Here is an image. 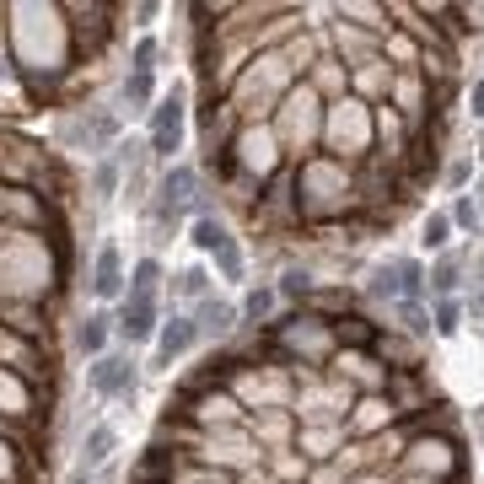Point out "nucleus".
I'll return each instance as SVG.
<instances>
[{
    "label": "nucleus",
    "mask_w": 484,
    "mask_h": 484,
    "mask_svg": "<svg viewBox=\"0 0 484 484\" xmlns=\"http://www.w3.org/2000/svg\"><path fill=\"white\" fill-rule=\"evenodd\" d=\"M114 447H119L114 425H92V430H86V441H81V474H86V469H103V463L114 458Z\"/></svg>",
    "instance_id": "10"
},
{
    "label": "nucleus",
    "mask_w": 484,
    "mask_h": 484,
    "mask_svg": "<svg viewBox=\"0 0 484 484\" xmlns=\"http://www.w3.org/2000/svg\"><path fill=\"white\" fill-rule=\"evenodd\" d=\"M232 323H237V307H232V302H216V297H205V302H199V312H194L199 339H227V334H232Z\"/></svg>",
    "instance_id": "8"
},
{
    "label": "nucleus",
    "mask_w": 484,
    "mask_h": 484,
    "mask_svg": "<svg viewBox=\"0 0 484 484\" xmlns=\"http://www.w3.org/2000/svg\"><path fill=\"white\" fill-rule=\"evenodd\" d=\"M199 345V328H194V318H167L162 328H156V366H173L178 356H188Z\"/></svg>",
    "instance_id": "7"
},
{
    "label": "nucleus",
    "mask_w": 484,
    "mask_h": 484,
    "mask_svg": "<svg viewBox=\"0 0 484 484\" xmlns=\"http://www.w3.org/2000/svg\"><path fill=\"white\" fill-rule=\"evenodd\" d=\"M447 227H452L447 216H430L425 221V247H447Z\"/></svg>",
    "instance_id": "18"
},
{
    "label": "nucleus",
    "mask_w": 484,
    "mask_h": 484,
    "mask_svg": "<svg viewBox=\"0 0 484 484\" xmlns=\"http://www.w3.org/2000/svg\"><path fill=\"white\" fill-rule=\"evenodd\" d=\"M210 258H216L221 280H242V247H237V237H232V232H221V237H216Z\"/></svg>",
    "instance_id": "11"
},
{
    "label": "nucleus",
    "mask_w": 484,
    "mask_h": 484,
    "mask_svg": "<svg viewBox=\"0 0 484 484\" xmlns=\"http://www.w3.org/2000/svg\"><path fill=\"white\" fill-rule=\"evenodd\" d=\"M404 323H409L415 334H425V328H430V323H425V307H420V302H404Z\"/></svg>",
    "instance_id": "22"
},
{
    "label": "nucleus",
    "mask_w": 484,
    "mask_h": 484,
    "mask_svg": "<svg viewBox=\"0 0 484 484\" xmlns=\"http://www.w3.org/2000/svg\"><path fill=\"white\" fill-rule=\"evenodd\" d=\"M108 334H114V318L108 312H92V318L76 323V350L97 361V356H108Z\"/></svg>",
    "instance_id": "9"
},
{
    "label": "nucleus",
    "mask_w": 484,
    "mask_h": 484,
    "mask_svg": "<svg viewBox=\"0 0 484 484\" xmlns=\"http://www.w3.org/2000/svg\"><path fill=\"white\" fill-rule=\"evenodd\" d=\"M92 188H97V199H108V194L119 188V162H114V156H103V162H97V173H92Z\"/></svg>",
    "instance_id": "16"
},
{
    "label": "nucleus",
    "mask_w": 484,
    "mask_h": 484,
    "mask_svg": "<svg viewBox=\"0 0 484 484\" xmlns=\"http://www.w3.org/2000/svg\"><path fill=\"white\" fill-rule=\"evenodd\" d=\"M114 328H119L129 345H146V339H156V297H140V291H129L119 302V318H114Z\"/></svg>",
    "instance_id": "2"
},
{
    "label": "nucleus",
    "mask_w": 484,
    "mask_h": 484,
    "mask_svg": "<svg viewBox=\"0 0 484 484\" xmlns=\"http://www.w3.org/2000/svg\"><path fill=\"white\" fill-rule=\"evenodd\" d=\"M221 232H227V227H221L216 216H194V247H199V253H210Z\"/></svg>",
    "instance_id": "15"
},
{
    "label": "nucleus",
    "mask_w": 484,
    "mask_h": 484,
    "mask_svg": "<svg viewBox=\"0 0 484 484\" xmlns=\"http://www.w3.org/2000/svg\"><path fill=\"white\" fill-rule=\"evenodd\" d=\"M479 307H484V302H479Z\"/></svg>",
    "instance_id": "24"
},
{
    "label": "nucleus",
    "mask_w": 484,
    "mask_h": 484,
    "mask_svg": "<svg viewBox=\"0 0 484 484\" xmlns=\"http://www.w3.org/2000/svg\"><path fill=\"white\" fill-rule=\"evenodd\" d=\"M129 291L156 297V291H162V264H156V258H140V264H135V275H129Z\"/></svg>",
    "instance_id": "13"
},
{
    "label": "nucleus",
    "mask_w": 484,
    "mask_h": 484,
    "mask_svg": "<svg viewBox=\"0 0 484 484\" xmlns=\"http://www.w3.org/2000/svg\"><path fill=\"white\" fill-rule=\"evenodd\" d=\"M183 114H188V108H183V92L173 86V92L151 108V135H146V151H151V156L167 162V156L183 146Z\"/></svg>",
    "instance_id": "1"
},
{
    "label": "nucleus",
    "mask_w": 484,
    "mask_h": 484,
    "mask_svg": "<svg viewBox=\"0 0 484 484\" xmlns=\"http://www.w3.org/2000/svg\"><path fill=\"white\" fill-rule=\"evenodd\" d=\"M436 334H458V302H436Z\"/></svg>",
    "instance_id": "17"
},
{
    "label": "nucleus",
    "mask_w": 484,
    "mask_h": 484,
    "mask_svg": "<svg viewBox=\"0 0 484 484\" xmlns=\"http://www.w3.org/2000/svg\"><path fill=\"white\" fill-rule=\"evenodd\" d=\"M469 103H474V119H484V81H474V97Z\"/></svg>",
    "instance_id": "23"
},
{
    "label": "nucleus",
    "mask_w": 484,
    "mask_h": 484,
    "mask_svg": "<svg viewBox=\"0 0 484 484\" xmlns=\"http://www.w3.org/2000/svg\"><path fill=\"white\" fill-rule=\"evenodd\" d=\"M194 205V167H167L162 173V183H156V221H173V216H183Z\"/></svg>",
    "instance_id": "3"
},
{
    "label": "nucleus",
    "mask_w": 484,
    "mask_h": 484,
    "mask_svg": "<svg viewBox=\"0 0 484 484\" xmlns=\"http://www.w3.org/2000/svg\"><path fill=\"white\" fill-rule=\"evenodd\" d=\"M173 291H178L183 302H205V291H210V275L194 264V269H178L173 275Z\"/></svg>",
    "instance_id": "12"
},
{
    "label": "nucleus",
    "mask_w": 484,
    "mask_h": 484,
    "mask_svg": "<svg viewBox=\"0 0 484 484\" xmlns=\"http://www.w3.org/2000/svg\"><path fill=\"white\" fill-rule=\"evenodd\" d=\"M430 280H436V291H452V286H458V264H452V258H441Z\"/></svg>",
    "instance_id": "21"
},
{
    "label": "nucleus",
    "mask_w": 484,
    "mask_h": 484,
    "mask_svg": "<svg viewBox=\"0 0 484 484\" xmlns=\"http://www.w3.org/2000/svg\"><path fill=\"white\" fill-rule=\"evenodd\" d=\"M92 393L97 398H129L135 393V361L129 356H97L92 361Z\"/></svg>",
    "instance_id": "4"
},
{
    "label": "nucleus",
    "mask_w": 484,
    "mask_h": 484,
    "mask_svg": "<svg viewBox=\"0 0 484 484\" xmlns=\"http://www.w3.org/2000/svg\"><path fill=\"white\" fill-rule=\"evenodd\" d=\"M452 221H458V227H469V232L479 227V210H474V199H469V194H463V199L452 205Z\"/></svg>",
    "instance_id": "20"
},
{
    "label": "nucleus",
    "mask_w": 484,
    "mask_h": 484,
    "mask_svg": "<svg viewBox=\"0 0 484 484\" xmlns=\"http://www.w3.org/2000/svg\"><path fill=\"white\" fill-rule=\"evenodd\" d=\"M269 307H275V291H247L237 307V318H253V323H264L269 318Z\"/></svg>",
    "instance_id": "14"
},
{
    "label": "nucleus",
    "mask_w": 484,
    "mask_h": 484,
    "mask_svg": "<svg viewBox=\"0 0 484 484\" xmlns=\"http://www.w3.org/2000/svg\"><path fill=\"white\" fill-rule=\"evenodd\" d=\"M92 291L103 302H124V258H119V242H103L97 247V264H92Z\"/></svg>",
    "instance_id": "6"
},
{
    "label": "nucleus",
    "mask_w": 484,
    "mask_h": 484,
    "mask_svg": "<svg viewBox=\"0 0 484 484\" xmlns=\"http://www.w3.org/2000/svg\"><path fill=\"white\" fill-rule=\"evenodd\" d=\"M151 60H156V44L140 38V44H135V60H129V76H124V103H129V114L151 108V70H156Z\"/></svg>",
    "instance_id": "5"
},
{
    "label": "nucleus",
    "mask_w": 484,
    "mask_h": 484,
    "mask_svg": "<svg viewBox=\"0 0 484 484\" xmlns=\"http://www.w3.org/2000/svg\"><path fill=\"white\" fill-rule=\"evenodd\" d=\"M307 291H312V280H307L302 269H291V275L280 280V297H291V302H297V297H307Z\"/></svg>",
    "instance_id": "19"
}]
</instances>
